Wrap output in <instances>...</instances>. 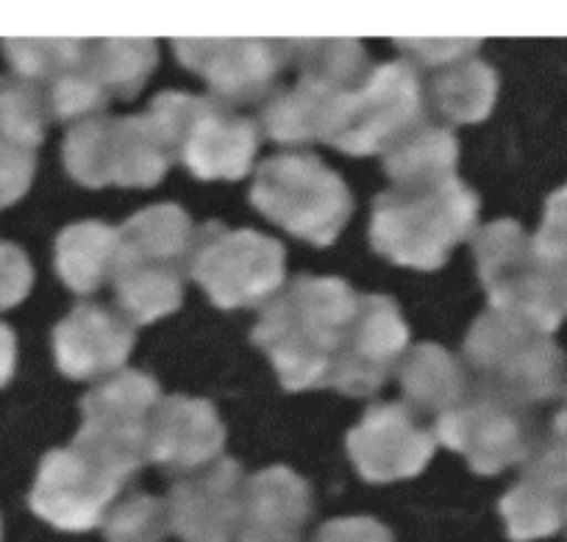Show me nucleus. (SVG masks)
Here are the masks:
<instances>
[{"label": "nucleus", "mask_w": 567, "mask_h": 542, "mask_svg": "<svg viewBox=\"0 0 567 542\" xmlns=\"http://www.w3.org/2000/svg\"><path fill=\"white\" fill-rule=\"evenodd\" d=\"M134 339V326L120 311L79 304L53 328V356L68 379L92 381L123 368Z\"/></svg>", "instance_id": "21"}, {"label": "nucleus", "mask_w": 567, "mask_h": 542, "mask_svg": "<svg viewBox=\"0 0 567 542\" xmlns=\"http://www.w3.org/2000/svg\"><path fill=\"white\" fill-rule=\"evenodd\" d=\"M70 178L84 187H154L176 162L171 145L148 114L81 120L62 145Z\"/></svg>", "instance_id": "7"}, {"label": "nucleus", "mask_w": 567, "mask_h": 542, "mask_svg": "<svg viewBox=\"0 0 567 542\" xmlns=\"http://www.w3.org/2000/svg\"><path fill=\"white\" fill-rule=\"evenodd\" d=\"M125 475L86 448L70 442L42 457L29 507L59 531H92L109 518V507L125 487Z\"/></svg>", "instance_id": "13"}, {"label": "nucleus", "mask_w": 567, "mask_h": 542, "mask_svg": "<svg viewBox=\"0 0 567 542\" xmlns=\"http://www.w3.org/2000/svg\"><path fill=\"white\" fill-rule=\"evenodd\" d=\"M95 62L109 98L128 101L140 95L156 70V42L151 40H95Z\"/></svg>", "instance_id": "28"}, {"label": "nucleus", "mask_w": 567, "mask_h": 542, "mask_svg": "<svg viewBox=\"0 0 567 542\" xmlns=\"http://www.w3.org/2000/svg\"><path fill=\"white\" fill-rule=\"evenodd\" d=\"M534 250L548 265L567 267V184L548 195L539 232L534 234Z\"/></svg>", "instance_id": "31"}, {"label": "nucleus", "mask_w": 567, "mask_h": 542, "mask_svg": "<svg viewBox=\"0 0 567 542\" xmlns=\"http://www.w3.org/2000/svg\"><path fill=\"white\" fill-rule=\"evenodd\" d=\"M250 204L292 237L326 248L348 226L353 195L318 153L284 151L256 167Z\"/></svg>", "instance_id": "5"}, {"label": "nucleus", "mask_w": 567, "mask_h": 542, "mask_svg": "<svg viewBox=\"0 0 567 542\" xmlns=\"http://www.w3.org/2000/svg\"><path fill=\"white\" fill-rule=\"evenodd\" d=\"M226 446V426L206 398L167 396L156 403L148 429V462L165 473L206 468Z\"/></svg>", "instance_id": "20"}, {"label": "nucleus", "mask_w": 567, "mask_h": 542, "mask_svg": "<svg viewBox=\"0 0 567 542\" xmlns=\"http://www.w3.org/2000/svg\"><path fill=\"white\" fill-rule=\"evenodd\" d=\"M189 276L220 309L261 306L287 276V250L254 228H226L209 221L198 228Z\"/></svg>", "instance_id": "9"}, {"label": "nucleus", "mask_w": 567, "mask_h": 542, "mask_svg": "<svg viewBox=\"0 0 567 542\" xmlns=\"http://www.w3.org/2000/svg\"><path fill=\"white\" fill-rule=\"evenodd\" d=\"M315 542H395V536L375 518H337L320 525Z\"/></svg>", "instance_id": "34"}, {"label": "nucleus", "mask_w": 567, "mask_h": 542, "mask_svg": "<svg viewBox=\"0 0 567 542\" xmlns=\"http://www.w3.org/2000/svg\"><path fill=\"white\" fill-rule=\"evenodd\" d=\"M34 284V267L20 245L0 243V311L23 304Z\"/></svg>", "instance_id": "33"}, {"label": "nucleus", "mask_w": 567, "mask_h": 542, "mask_svg": "<svg viewBox=\"0 0 567 542\" xmlns=\"http://www.w3.org/2000/svg\"><path fill=\"white\" fill-rule=\"evenodd\" d=\"M482 40L467 45L465 51H456L451 57L434 59V62L420 64L417 70L429 73L423 84L425 103L434 114L456 125L478 123L489 117L498 98V73L493 64L478 59Z\"/></svg>", "instance_id": "23"}, {"label": "nucleus", "mask_w": 567, "mask_h": 542, "mask_svg": "<svg viewBox=\"0 0 567 542\" xmlns=\"http://www.w3.org/2000/svg\"><path fill=\"white\" fill-rule=\"evenodd\" d=\"M18 365V334L12 326L0 323V390L12 381Z\"/></svg>", "instance_id": "35"}, {"label": "nucleus", "mask_w": 567, "mask_h": 542, "mask_svg": "<svg viewBox=\"0 0 567 542\" xmlns=\"http://www.w3.org/2000/svg\"><path fill=\"white\" fill-rule=\"evenodd\" d=\"M145 114L195 178L239 181L250 173L261 131L228 103L187 92H159Z\"/></svg>", "instance_id": "6"}, {"label": "nucleus", "mask_w": 567, "mask_h": 542, "mask_svg": "<svg viewBox=\"0 0 567 542\" xmlns=\"http://www.w3.org/2000/svg\"><path fill=\"white\" fill-rule=\"evenodd\" d=\"M550 431H556V434H565L567 437V390H565V407L559 409V415L554 418V426H550Z\"/></svg>", "instance_id": "36"}, {"label": "nucleus", "mask_w": 567, "mask_h": 542, "mask_svg": "<svg viewBox=\"0 0 567 542\" xmlns=\"http://www.w3.org/2000/svg\"><path fill=\"white\" fill-rule=\"evenodd\" d=\"M471 370L462 365L451 350L437 342L414 345L401 361L398 381L406 396V407L414 415H432L440 420L443 415L454 412L471 392Z\"/></svg>", "instance_id": "24"}, {"label": "nucleus", "mask_w": 567, "mask_h": 542, "mask_svg": "<svg viewBox=\"0 0 567 542\" xmlns=\"http://www.w3.org/2000/svg\"><path fill=\"white\" fill-rule=\"evenodd\" d=\"M167 531H171L167 503L142 492L125 498L103 520L106 542H165Z\"/></svg>", "instance_id": "30"}, {"label": "nucleus", "mask_w": 567, "mask_h": 542, "mask_svg": "<svg viewBox=\"0 0 567 542\" xmlns=\"http://www.w3.org/2000/svg\"><path fill=\"white\" fill-rule=\"evenodd\" d=\"M425 123L423 75L409 59L384 62L346 98L326 145L351 156L386 153Z\"/></svg>", "instance_id": "8"}, {"label": "nucleus", "mask_w": 567, "mask_h": 542, "mask_svg": "<svg viewBox=\"0 0 567 542\" xmlns=\"http://www.w3.org/2000/svg\"><path fill=\"white\" fill-rule=\"evenodd\" d=\"M120 228L103 221H81L56 237V273L73 293L92 295L114 276Z\"/></svg>", "instance_id": "26"}, {"label": "nucleus", "mask_w": 567, "mask_h": 542, "mask_svg": "<svg viewBox=\"0 0 567 542\" xmlns=\"http://www.w3.org/2000/svg\"><path fill=\"white\" fill-rule=\"evenodd\" d=\"M456 164H460V140L454 131L432 120L420 123L384 153V173L390 175L392 187L451 178L456 175Z\"/></svg>", "instance_id": "27"}, {"label": "nucleus", "mask_w": 567, "mask_h": 542, "mask_svg": "<svg viewBox=\"0 0 567 542\" xmlns=\"http://www.w3.org/2000/svg\"><path fill=\"white\" fill-rule=\"evenodd\" d=\"M184 267L136 259L120 250L112 276L120 315L131 326H148L173 315L184 300Z\"/></svg>", "instance_id": "25"}, {"label": "nucleus", "mask_w": 567, "mask_h": 542, "mask_svg": "<svg viewBox=\"0 0 567 542\" xmlns=\"http://www.w3.org/2000/svg\"><path fill=\"white\" fill-rule=\"evenodd\" d=\"M3 53L18 79L45 101L51 120H73L106 109L92 40H3Z\"/></svg>", "instance_id": "14"}, {"label": "nucleus", "mask_w": 567, "mask_h": 542, "mask_svg": "<svg viewBox=\"0 0 567 542\" xmlns=\"http://www.w3.org/2000/svg\"><path fill=\"white\" fill-rule=\"evenodd\" d=\"M506 536L532 542L567 525V437L548 434L534 448L517 484L501 498Z\"/></svg>", "instance_id": "19"}, {"label": "nucleus", "mask_w": 567, "mask_h": 542, "mask_svg": "<svg viewBox=\"0 0 567 542\" xmlns=\"http://www.w3.org/2000/svg\"><path fill=\"white\" fill-rule=\"evenodd\" d=\"M346 446L364 481L390 484L423 473L434 457L437 437L406 403H375L348 431Z\"/></svg>", "instance_id": "16"}, {"label": "nucleus", "mask_w": 567, "mask_h": 542, "mask_svg": "<svg viewBox=\"0 0 567 542\" xmlns=\"http://www.w3.org/2000/svg\"><path fill=\"white\" fill-rule=\"evenodd\" d=\"M0 536H3V525H0Z\"/></svg>", "instance_id": "37"}, {"label": "nucleus", "mask_w": 567, "mask_h": 542, "mask_svg": "<svg viewBox=\"0 0 567 542\" xmlns=\"http://www.w3.org/2000/svg\"><path fill=\"white\" fill-rule=\"evenodd\" d=\"M245 487L243 464L231 457L176 481L165 501L171 531L184 542H231L243 529Z\"/></svg>", "instance_id": "18"}, {"label": "nucleus", "mask_w": 567, "mask_h": 542, "mask_svg": "<svg viewBox=\"0 0 567 542\" xmlns=\"http://www.w3.org/2000/svg\"><path fill=\"white\" fill-rule=\"evenodd\" d=\"M473 254L493 309L528 317L548 334L561 326L550 273L534 254V239L520 223L501 217L484 226L473 239Z\"/></svg>", "instance_id": "12"}, {"label": "nucleus", "mask_w": 567, "mask_h": 542, "mask_svg": "<svg viewBox=\"0 0 567 542\" xmlns=\"http://www.w3.org/2000/svg\"><path fill=\"white\" fill-rule=\"evenodd\" d=\"M290 68L298 79L261 106V131L287 145L329 140L346 98L373 70L357 40H290Z\"/></svg>", "instance_id": "3"}, {"label": "nucleus", "mask_w": 567, "mask_h": 542, "mask_svg": "<svg viewBox=\"0 0 567 542\" xmlns=\"http://www.w3.org/2000/svg\"><path fill=\"white\" fill-rule=\"evenodd\" d=\"M357 309L359 293L346 278L298 276L267 304L250 339L270 356L284 390H320L331 387Z\"/></svg>", "instance_id": "1"}, {"label": "nucleus", "mask_w": 567, "mask_h": 542, "mask_svg": "<svg viewBox=\"0 0 567 542\" xmlns=\"http://www.w3.org/2000/svg\"><path fill=\"white\" fill-rule=\"evenodd\" d=\"M462 350L478 387H487L523 407L532 409L565 396V350L554 342V334L528 317L498 309L484 311L473 320Z\"/></svg>", "instance_id": "4"}, {"label": "nucleus", "mask_w": 567, "mask_h": 542, "mask_svg": "<svg viewBox=\"0 0 567 542\" xmlns=\"http://www.w3.org/2000/svg\"><path fill=\"white\" fill-rule=\"evenodd\" d=\"M482 201L460 175L390 187L373 201L370 245L401 267L440 270L473 234Z\"/></svg>", "instance_id": "2"}, {"label": "nucleus", "mask_w": 567, "mask_h": 542, "mask_svg": "<svg viewBox=\"0 0 567 542\" xmlns=\"http://www.w3.org/2000/svg\"><path fill=\"white\" fill-rule=\"evenodd\" d=\"M37 173V151L0 140V209L18 204L29 193Z\"/></svg>", "instance_id": "32"}, {"label": "nucleus", "mask_w": 567, "mask_h": 542, "mask_svg": "<svg viewBox=\"0 0 567 542\" xmlns=\"http://www.w3.org/2000/svg\"><path fill=\"white\" fill-rule=\"evenodd\" d=\"M48 120L45 101L29 81L0 75V140L37 151L45 140Z\"/></svg>", "instance_id": "29"}, {"label": "nucleus", "mask_w": 567, "mask_h": 542, "mask_svg": "<svg viewBox=\"0 0 567 542\" xmlns=\"http://www.w3.org/2000/svg\"><path fill=\"white\" fill-rule=\"evenodd\" d=\"M173 51L228 106L267 101L290 70V40H176Z\"/></svg>", "instance_id": "15"}, {"label": "nucleus", "mask_w": 567, "mask_h": 542, "mask_svg": "<svg viewBox=\"0 0 567 542\" xmlns=\"http://www.w3.org/2000/svg\"><path fill=\"white\" fill-rule=\"evenodd\" d=\"M409 345V326L390 295H359V309L331 387L368 398L384 387Z\"/></svg>", "instance_id": "17"}, {"label": "nucleus", "mask_w": 567, "mask_h": 542, "mask_svg": "<svg viewBox=\"0 0 567 542\" xmlns=\"http://www.w3.org/2000/svg\"><path fill=\"white\" fill-rule=\"evenodd\" d=\"M312 490L296 470L272 464L250 475L239 542H303Z\"/></svg>", "instance_id": "22"}, {"label": "nucleus", "mask_w": 567, "mask_h": 542, "mask_svg": "<svg viewBox=\"0 0 567 542\" xmlns=\"http://www.w3.org/2000/svg\"><path fill=\"white\" fill-rule=\"evenodd\" d=\"M159 401L156 379L123 370L81 398L84 420L73 442L131 479L148 462V429Z\"/></svg>", "instance_id": "10"}, {"label": "nucleus", "mask_w": 567, "mask_h": 542, "mask_svg": "<svg viewBox=\"0 0 567 542\" xmlns=\"http://www.w3.org/2000/svg\"><path fill=\"white\" fill-rule=\"evenodd\" d=\"M434 437L445 448L462 453L478 475H495L512 464H526L539 446L532 409L478 387L476 381L454 412L434 420Z\"/></svg>", "instance_id": "11"}]
</instances>
